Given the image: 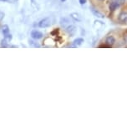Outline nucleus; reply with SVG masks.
<instances>
[{
    "label": "nucleus",
    "instance_id": "nucleus-1",
    "mask_svg": "<svg viewBox=\"0 0 127 127\" xmlns=\"http://www.w3.org/2000/svg\"><path fill=\"white\" fill-rule=\"evenodd\" d=\"M51 25V20H50L49 18H46L42 19L41 21L39 23V28H48Z\"/></svg>",
    "mask_w": 127,
    "mask_h": 127
},
{
    "label": "nucleus",
    "instance_id": "nucleus-2",
    "mask_svg": "<svg viewBox=\"0 0 127 127\" xmlns=\"http://www.w3.org/2000/svg\"><path fill=\"white\" fill-rule=\"evenodd\" d=\"M43 33L41 32H39V31H37V30H33L32 31V32H31V37L33 39H40V38L43 37Z\"/></svg>",
    "mask_w": 127,
    "mask_h": 127
},
{
    "label": "nucleus",
    "instance_id": "nucleus-3",
    "mask_svg": "<svg viewBox=\"0 0 127 127\" xmlns=\"http://www.w3.org/2000/svg\"><path fill=\"white\" fill-rule=\"evenodd\" d=\"M90 10H91L92 13L94 14L95 17H97V18H105V14L100 13V11H98L97 9H95V8H93V7H90Z\"/></svg>",
    "mask_w": 127,
    "mask_h": 127
},
{
    "label": "nucleus",
    "instance_id": "nucleus-4",
    "mask_svg": "<svg viewBox=\"0 0 127 127\" xmlns=\"http://www.w3.org/2000/svg\"><path fill=\"white\" fill-rule=\"evenodd\" d=\"M66 32L70 36H73L76 32V28L75 26H73V25L68 26V27H66Z\"/></svg>",
    "mask_w": 127,
    "mask_h": 127
},
{
    "label": "nucleus",
    "instance_id": "nucleus-5",
    "mask_svg": "<svg viewBox=\"0 0 127 127\" xmlns=\"http://www.w3.org/2000/svg\"><path fill=\"white\" fill-rule=\"evenodd\" d=\"M105 42H106L107 45H109V46L111 47L116 43V39H115V37H113V36H109V37L106 38Z\"/></svg>",
    "mask_w": 127,
    "mask_h": 127
},
{
    "label": "nucleus",
    "instance_id": "nucleus-6",
    "mask_svg": "<svg viewBox=\"0 0 127 127\" xmlns=\"http://www.w3.org/2000/svg\"><path fill=\"white\" fill-rule=\"evenodd\" d=\"M119 20L121 23H126L127 22V13L126 12H122L119 14Z\"/></svg>",
    "mask_w": 127,
    "mask_h": 127
},
{
    "label": "nucleus",
    "instance_id": "nucleus-7",
    "mask_svg": "<svg viewBox=\"0 0 127 127\" xmlns=\"http://www.w3.org/2000/svg\"><path fill=\"white\" fill-rule=\"evenodd\" d=\"M84 42V39L81 37H78L76 38V39L74 40L73 42V46L74 47H78V46H80L81 44H82Z\"/></svg>",
    "mask_w": 127,
    "mask_h": 127
},
{
    "label": "nucleus",
    "instance_id": "nucleus-8",
    "mask_svg": "<svg viewBox=\"0 0 127 127\" xmlns=\"http://www.w3.org/2000/svg\"><path fill=\"white\" fill-rule=\"evenodd\" d=\"M120 7V4L117 3V2H112V3H111V4H110V10H111V12L115 11L116 9H117Z\"/></svg>",
    "mask_w": 127,
    "mask_h": 127
},
{
    "label": "nucleus",
    "instance_id": "nucleus-9",
    "mask_svg": "<svg viewBox=\"0 0 127 127\" xmlns=\"http://www.w3.org/2000/svg\"><path fill=\"white\" fill-rule=\"evenodd\" d=\"M2 32L3 33V36H5L9 33V28L8 25H3L2 27Z\"/></svg>",
    "mask_w": 127,
    "mask_h": 127
},
{
    "label": "nucleus",
    "instance_id": "nucleus-10",
    "mask_svg": "<svg viewBox=\"0 0 127 127\" xmlns=\"http://www.w3.org/2000/svg\"><path fill=\"white\" fill-rule=\"evenodd\" d=\"M70 17L74 19V20H75V21H80L81 20V17L80 16V14H78V13H71Z\"/></svg>",
    "mask_w": 127,
    "mask_h": 127
},
{
    "label": "nucleus",
    "instance_id": "nucleus-11",
    "mask_svg": "<svg viewBox=\"0 0 127 127\" xmlns=\"http://www.w3.org/2000/svg\"><path fill=\"white\" fill-rule=\"evenodd\" d=\"M1 47H8V40H6L5 38L3 39L1 41Z\"/></svg>",
    "mask_w": 127,
    "mask_h": 127
},
{
    "label": "nucleus",
    "instance_id": "nucleus-12",
    "mask_svg": "<svg viewBox=\"0 0 127 127\" xmlns=\"http://www.w3.org/2000/svg\"><path fill=\"white\" fill-rule=\"evenodd\" d=\"M68 23H69V21H68V19H66V18H62L60 20V24L64 28H66V24Z\"/></svg>",
    "mask_w": 127,
    "mask_h": 127
},
{
    "label": "nucleus",
    "instance_id": "nucleus-13",
    "mask_svg": "<svg viewBox=\"0 0 127 127\" xmlns=\"http://www.w3.org/2000/svg\"><path fill=\"white\" fill-rule=\"evenodd\" d=\"M29 45L32 47H40L37 42H35L34 41H33V40H29Z\"/></svg>",
    "mask_w": 127,
    "mask_h": 127
},
{
    "label": "nucleus",
    "instance_id": "nucleus-14",
    "mask_svg": "<svg viewBox=\"0 0 127 127\" xmlns=\"http://www.w3.org/2000/svg\"><path fill=\"white\" fill-rule=\"evenodd\" d=\"M4 38H5L6 40H8V41H10L12 39V35L10 34V33H8V34L4 36Z\"/></svg>",
    "mask_w": 127,
    "mask_h": 127
},
{
    "label": "nucleus",
    "instance_id": "nucleus-15",
    "mask_svg": "<svg viewBox=\"0 0 127 127\" xmlns=\"http://www.w3.org/2000/svg\"><path fill=\"white\" fill-rule=\"evenodd\" d=\"M116 2L120 4V5H121V4H124L126 3V0H116Z\"/></svg>",
    "mask_w": 127,
    "mask_h": 127
},
{
    "label": "nucleus",
    "instance_id": "nucleus-16",
    "mask_svg": "<svg viewBox=\"0 0 127 127\" xmlns=\"http://www.w3.org/2000/svg\"><path fill=\"white\" fill-rule=\"evenodd\" d=\"M79 2H80V4H85V3H86V0H79Z\"/></svg>",
    "mask_w": 127,
    "mask_h": 127
},
{
    "label": "nucleus",
    "instance_id": "nucleus-17",
    "mask_svg": "<svg viewBox=\"0 0 127 127\" xmlns=\"http://www.w3.org/2000/svg\"><path fill=\"white\" fill-rule=\"evenodd\" d=\"M3 16H4V14H3V13H1V12H0V21H1L2 19H3Z\"/></svg>",
    "mask_w": 127,
    "mask_h": 127
},
{
    "label": "nucleus",
    "instance_id": "nucleus-18",
    "mask_svg": "<svg viewBox=\"0 0 127 127\" xmlns=\"http://www.w3.org/2000/svg\"><path fill=\"white\" fill-rule=\"evenodd\" d=\"M124 40H125V42H126V43H127V34H126V35L124 36Z\"/></svg>",
    "mask_w": 127,
    "mask_h": 127
},
{
    "label": "nucleus",
    "instance_id": "nucleus-19",
    "mask_svg": "<svg viewBox=\"0 0 127 127\" xmlns=\"http://www.w3.org/2000/svg\"><path fill=\"white\" fill-rule=\"evenodd\" d=\"M0 1H3V2H8L9 0H0Z\"/></svg>",
    "mask_w": 127,
    "mask_h": 127
},
{
    "label": "nucleus",
    "instance_id": "nucleus-20",
    "mask_svg": "<svg viewBox=\"0 0 127 127\" xmlns=\"http://www.w3.org/2000/svg\"><path fill=\"white\" fill-rule=\"evenodd\" d=\"M60 1H62V2H64V1H65V0H60Z\"/></svg>",
    "mask_w": 127,
    "mask_h": 127
},
{
    "label": "nucleus",
    "instance_id": "nucleus-21",
    "mask_svg": "<svg viewBox=\"0 0 127 127\" xmlns=\"http://www.w3.org/2000/svg\"><path fill=\"white\" fill-rule=\"evenodd\" d=\"M100 1H104V0H100Z\"/></svg>",
    "mask_w": 127,
    "mask_h": 127
}]
</instances>
